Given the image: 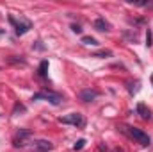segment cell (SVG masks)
<instances>
[{
	"instance_id": "cell-1",
	"label": "cell",
	"mask_w": 153,
	"mask_h": 152,
	"mask_svg": "<svg viewBox=\"0 0 153 152\" xmlns=\"http://www.w3.org/2000/svg\"><path fill=\"white\" fill-rule=\"evenodd\" d=\"M59 122H61V123H64V125H73V127H78V129L85 127V118H84L80 113H70V114H66V116H62Z\"/></svg>"
},
{
	"instance_id": "cell-2",
	"label": "cell",
	"mask_w": 153,
	"mask_h": 152,
	"mask_svg": "<svg viewBox=\"0 0 153 152\" xmlns=\"http://www.w3.org/2000/svg\"><path fill=\"white\" fill-rule=\"evenodd\" d=\"M32 100H48L50 104L59 106L61 100H62V97H61L59 93H53V91H39V93H36V95L32 97Z\"/></svg>"
},
{
	"instance_id": "cell-3",
	"label": "cell",
	"mask_w": 153,
	"mask_h": 152,
	"mask_svg": "<svg viewBox=\"0 0 153 152\" xmlns=\"http://www.w3.org/2000/svg\"><path fill=\"white\" fill-rule=\"evenodd\" d=\"M128 134L137 141V143H141L143 147H148L150 145V136L144 132V131H141V129H135V127H128Z\"/></svg>"
},
{
	"instance_id": "cell-4",
	"label": "cell",
	"mask_w": 153,
	"mask_h": 152,
	"mask_svg": "<svg viewBox=\"0 0 153 152\" xmlns=\"http://www.w3.org/2000/svg\"><path fill=\"white\" fill-rule=\"evenodd\" d=\"M9 22L14 25V31H16V36H23L25 32H29L32 29V23L30 22H16L13 16H9Z\"/></svg>"
},
{
	"instance_id": "cell-5",
	"label": "cell",
	"mask_w": 153,
	"mask_h": 152,
	"mask_svg": "<svg viewBox=\"0 0 153 152\" xmlns=\"http://www.w3.org/2000/svg\"><path fill=\"white\" fill-rule=\"evenodd\" d=\"M34 152H48L53 149V143L52 141H48V140H36L34 143H32V147H30Z\"/></svg>"
},
{
	"instance_id": "cell-6",
	"label": "cell",
	"mask_w": 153,
	"mask_h": 152,
	"mask_svg": "<svg viewBox=\"0 0 153 152\" xmlns=\"http://www.w3.org/2000/svg\"><path fill=\"white\" fill-rule=\"evenodd\" d=\"M98 95H100V93H98L96 90L87 88V90H82V91H80V100H84V102H93Z\"/></svg>"
},
{
	"instance_id": "cell-7",
	"label": "cell",
	"mask_w": 153,
	"mask_h": 152,
	"mask_svg": "<svg viewBox=\"0 0 153 152\" xmlns=\"http://www.w3.org/2000/svg\"><path fill=\"white\" fill-rule=\"evenodd\" d=\"M135 109H137V114H139L143 120H150V118H152V111H150L144 104H137Z\"/></svg>"
},
{
	"instance_id": "cell-8",
	"label": "cell",
	"mask_w": 153,
	"mask_h": 152,
	"mask_svg": "<svg viewBox=\"0 0 153 152\" xmlns=\"http://www.w3.org/2000/svg\"><path fill=\"white\" fill-rule=\"evenodd\" d=\"M94 29L105 32V31H111V25H109V22H105L103 18H98V20L94 22Z\"/></svg>"
},
{
	"instance_id": "cell-9",
	"label": "cell",
	"mask_w": 153,
	"mask_h": 152,
	"mask_svg": "<svg viewBox=\"0 0 153 152\" xmlns=\"http://www.w3.org/2000/svg\"><path fill=\"white\" fill-rule=\"evenodd\" d=\"M46 72H48V61L45 59V61H41V65H39V75L45 77L46 75Z\"/></svg>"
},
{
	"instance_id": "cell-10",
	"label": "cell",
	"mask_w": 153,
	"mask_h": 152,
	"mask_svg": "<svg viewBox=\"0 0 153 152\" xmlns=\"http://www.w3.org/2000/svg\"><path fill=\"white\" fill-rule=\"evenodd\" d=\"M109 56H112L111 50H98V52L93 54V57H109Z\"/></svg>"
},
{
	"instance_id": "cell-11",
	"label": "cell",
	"mask_w": 153,
	"mask_h": 152,
	"mask_svg": "<svg viewBox=\"0 0 153 152\" xmlns=\"http://www.w3.org/2000/svg\"><path fill=\"white\" fill-rule=\"evenodd\" d=\"M82 43H84V45H98V41L94 38H91V36H84V38H82Z\"/></svg>"
},
{
	"instance_id": "cell-12",
	"label": "cell",
	"mask_w": 153,
	"mask_h": 152,
	"mask_svg": "<svg viewBox=\"0 0 153 152\" xmlns=\"http://www.w3.org/2000/svg\"><path fill=\"white\" fill-rule=\"evenodd\" d=\"M84 145H85V140H78L75 145H73V149L75 150H80V149H84Z\"/></svg>"
},
{
	"instance_id": "cell-13",
	"label": "cell",
	"mask_w": 153,
	"mask_h": 152,
	"mask_svg": "<svg viewBox=\"0 0 153 152\" xmlns=\"http://www.w3.org/2000/svg\"><path fill=\"white\" fill-rule=\"evenodd\" d=\"M146 45L152 47V32H150V31H148V34H146Z\"/></svg>"
},
{
	"instance_id": "cell-14",
	"label": "cell",
	"mask_w": 153,
	"mask_h": 152,
	"mask_svg": "<svg viewBox=\"0 0 153 152\" xmlns=\"http://www.w3.org/2000/svg\"><path fill=\"white\" fill-rule=\"evenodd\" d=\"M71 31H73L75 34H80V32H82V29H80L78 25H71Z\"/></svg>"
},
{
	"instance_id": "cell-15",
	"label": "cell",
	"mask_w": 153,
	"mask_h": 152,
	"mask_svg": "<svg viewBox=\"0 0 153 152\" xmlns=\"http://www.w3.org/2000/svg\"><path fill=\"white\" fill-rule=\"evenodd\" d=\"M18 111H25V108H23L22 104H16V108H14V114L18 113Z\"/></svg>"
},
{
	"instance_id": "cell-16",
	"label": "cell",
	"mask_w": 153,
	"mask_h": 152,
	"mask_svg": "<svg viewBox=\"0 0 153 152\" xmlns=\"http://www.w3.org/2000/svg\"><path fill=\"white\" fill-rule=\"evenodd\" d=\"M112 152H123V150H121V149H114Z\"/></svg>"
},
{
	"instance_id": "cell-17",
	"label": "cell",
	"mask_w": 153,
	"mask_h": 152,
	"mask_svg": "<svg viewBox=\"0 0 153 152\" xmlns=\"http://www.w3.org/2000/svg\"><path fill=\"white\" fill-rule=\"evenodd\" d=\"M0 34H4V31H2V29H0Z\"/></svg>"
},
{
	"instance_id": "cell-18",
	"label": "cell",
	"mask_w": 153,
	"mask_h": 152,
	"mask_svg": "<svg viewBox=\"0 0 153 152\" xmlns=\"http://www.w3.org/2000/svg\"><path fill=\"white\" fill-rule=\"evenodd\" d=\"M152 81H153V77H152Z\"/></svg>"
}]
</instances>
